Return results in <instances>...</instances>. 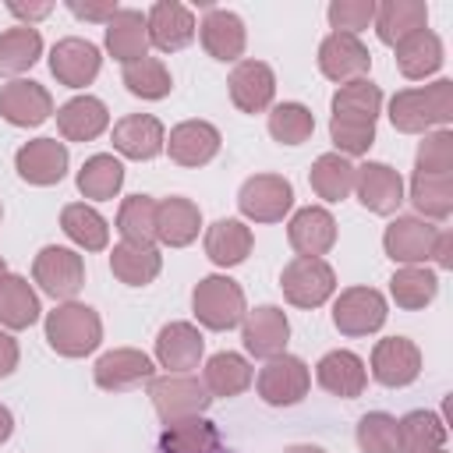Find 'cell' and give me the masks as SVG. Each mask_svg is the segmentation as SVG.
I'll return each instance as SVG.
<instances>
[{"instance_id":"cell-1","label":"cell","mask_w":453,"mask_h":453,"mask_svg":"<svg viewBox=\"0 0 453 453\" xmlns=\"http://www.w3.org/2000/svg\"><path fill=\"white\" fill-rule=\"evenodd\" d=\"M453 120V81L439 78L421 88H400L389 99V124L400 134H428Z\"/></svg>"},{"instance_id":"cell-2","label":"cell","mask_w":453,"mask_h":453,"mask_svg":"<svg viewBox=\"0 0 453 453\" xmlns=\"http://www.w3.org/2000/svg\"><path fill=\"white\" fill-rule=\"evenodd\" d=\"M46 343L60 357H85L103 343V319L81 301H64L46 315Z\"/></svg>"},{"instance_id":"cell-3","label":"cell","mask_w":453,"mask_h":453,"mask_svg":"<svg viewBox=\"0 0 453 453\" xmlns=\"http://www.w3.org/2000/svg\"><path fill=\"white\" fill-rule=\"evenodd\" d=\"M191 311L198 319V326L212 329V333H226L234 326H241L244 319V290L237 280L223 276V273H212V276H202L191 290Z\"/></svg>"},{"instance_id":"cell-4","label":"cell","mask_w":453,"mask_h":453,"mask_svg":"<svg viewBox=\"0 0 453 453\" xmlns=\"http://www.w3.org/2000/svg\"><path fill=\"white\" fill-rule=\"evenodd\" d=\"M149 400L156 407V414L163 418V425L170 421H184V418H202L212 403L205 382L198 375H152L149 379Z\"/></svg>"},{"instance_id":"cell-5","label":"cell","mask_w":453,"mask_h":453,"mask_svg":"<svg viewBox=\"0 0 453 453\" xmlns=\"http://www.w3.org/2000/svg\"><path fill=\"white\" fill-rule=\"evenodd\" d=\"M280 290L294 308H322L336 294V273L326 258H290L280 273Z\"/></svg>"},{"instance_id":"cell-6","label":"cell","mask_w":453,"mask_h":453,"mask_svg":"<svg viewBox=\"0 0 453 453\" xmlns=\"http://www.w3.org/2000/svg\"><path fill=\"white\" fill-rule=\"evenodd\" d=\"M32 280L53 301H74V294L85 287V262L74 248L46 244L32 262Z\"/></svg>"},{"instance_id":"cell-7","label":"cell","mask_w":453,"mask_h":453,"mask_svg":"<svg viewBox=\"0 0 453 453\" xmlns=\"http://www.w3.org/2000/svg\"><path fill=\"white\" fill-rule=\"evenodd\" d=\"M294 205V184L280 173H255L237 191V209L251 223H280Z\"/></svg>"},{"instance_id":"cell-8","label":"cell","mask_w":453,"mask_h":453,"mask_svg":"<svg viewBox=\"0 0 453 453\" xmlns=\"http://www.w3.org/2000/svg\"><path fill=\"white\" fill-rule=\"evenodd\" d=\"M308 386H311V372L294 354L269 357L258 368V379H255V389H258V396L269 407H294V403H301L308 396Z\"/></svg>"},{"instance_id":"cell-9","label":"cell","mask_w":453,"mask_h":453,"mask_svg":"<svg viewBox=\"0 0 453 453\" xmlns=\"http://www.w3.org/2000/svg\"><path fill=\"white\" fill-rule=\"evenodd\" d=\"M386 297L375 287H347L333 301V326L343 336H368L386 326Z\"/></svg>"},{"instance_id":"cell-10","label":"cell","mask_w":453,"mask_h":453,"mask_svg":"<svg viewBox=\"0 0 453 453\" xmlns=\"http://www.w3.org/2000/svg\"><path fill=\"white\" fill-rule=\"evenodd\" d=\"M241 340H244V350L251 357H262V361H269L276 354H287V340H290L287 311L276 308V304H258V308L244 311Z\"/></svg>"},{"instance_id":"cell-11","label":"cell","mask_w":453,"mask_h":453,"mask_svg":"<svg viewBox=\"0 0 453 453\" xmlns=\"http://www.w3.org/2000/svg\"><path fill=\"white\" fill-rule=\"evenodd\" d=\"M319 71H322L329 81L347 85V81L368 78V71H372V53H368V46H365L357 35L329 32V35L319 42Z\"/></svg>"},{"instance_id":"cell-12","label":"cell","mask_w":453,"mask_h":453,"mask_svg":"<svg viewBox=\"0 0 453 453\" xmlns=\"http://www.w3.org/2000/svg\"><path fill=\"white\" fill-rule=\"evenodd\" d=\"M435 237H439L435 223L421 216H396L382 234V248L396 265H425L432 258Z\"/></svg>"},{"instance_id":"cell-13","label":"cell","mask_w":453,"mask_h":453,"mask_svg":"<svg viewBox=\"0 0 453 453\" xmlns=\"http://www.w3.org/2000/svg\"><path fill=\"white\" fill-rule=\"evenodd\" d=\"M421 375V350L407 336H386L372 347V379L379 386L400 389Z\"/></svg>"},{"instance_id":"cell-14","label":"cell","mask_w":453,"mask_h":453,"mask_svg":"<svg viewBox=\"0 0 453 453\" xmlns=\"http://www.w3.org/2000/svg\"><path fill=\"white\" fill-rule=\"evenodd\" d=\"M53 113V96L32 78H11L0 85V117L14 127H39Z\"/></svg>"},{"instance_id":"cell-15","label":"cell","mask_w":453,"mask_h":453,"mask_svg":"<svg viewBox=\"0 0 453 453\" xmlns=\"http://www.w3.org/2000/svg\"><path fill=\"white\" fill-rule=\"evenodd\" d=\"M67 145L57 142V138H32L25 142L18 152H14V170L21 180L35 184V188H50V184H60L64 173H67Z\"/></svg>"},{"instance_id":"cell-16","label":"cell","mask_w":453,"mask_h":453,"mask_svg":"<svg viewBox=\"0 0 453 453\" xmlns=\"http://www.w3.org/2000/svg\"><path fill=\"white\" fill-rule=\"evenodd\" d=\"M99 67H103V53H99V46L88 42V39L67 35V39H60V42L50 50V71H53V78H57L60 85H67V88H85V85H92L96 74H99Z\"/></svg>"},{"instance_id":"cell-17","label":"cell","mask_w":453,"mask_h":453,"mask_svg":"<svg viewBox=\"0 0 453 453\" xmlns=\"http://www.w3.org/2000/svg\"><path fill=\"white\" fill-rule=\"evenodd\" d=\"M354 191H357V202L375 212V216H393L403 202V177L389 166V163H361L357 173H354Z\"/></svg>"},{"instance_id":"cell-18","label":"cell","mask_w":453,"mask_h":453,"mask_svg":"<svg viewBox=\"0 0 453 453\" xmlns=\"http://www.w3.org/2000/svg\"><path fill=\"white\" fill-rule=\"evenodd\" d=\"M226 88L241 113H262V110H273L276 74L265 60H237L226 78Z\"/></svg>"},{"instance_id":"cell-19","label":"cell","mask_w":453,"mask_h":453,"mask_svg":"<svg viewBox=\"0 0 453 453\" xmlns=\"http://www.w3.org/2000/svg\"><path fill=\"white\" fill-rule=\"evenodd\" d=\"M202 354H205V336L191 322H166L156 333V361H159V368H166L173 375L195 372Z\"/></svg>"},{"instance_id":"cell-20","label":"cell","mask_w":453,"mask_h":453,"mask_svg":"<svg viewBox=\"0 0 453 453\" xmlns=\"http://www.w3.org/2000/svg\"><path fill=\"white\" fill-rule=\"evenodd\" d=\"M145 25H149V46H156L159 53H177L198 35L195 14L177 0L152 4L145 14Z\"/></svg>"},{"instance_id":"cell-21","label":"cell","mask_w":453,"mask_h":453,"mask_svg":"<svg viewBox=\"0 0 453 453\" xmlns=\"http://www.w3.org/2000/svg\"><path fill=\"white\" fill-rule=\"evenodd\" d=\"M198 39H202V50L212 60H223V64H237L244 46H248L244 21L226 7H209L205 11V18L198 25Z\"/></svg>"},{"instance_id":"cell-22","label":"cell","mask_w":453,"mask_h":453,"mask_svg":"<svg viewBox=\"0 0 453 453\" xmlns=\"http://www.w3.org/2000/svg\"><path fill=\"white\" fill-rule=\"evenodd\" d=\"M113 149L127 159H156L166 145V127L152 113H127L113 124Z\"/></svg>"},{"instance_id":"cell-23","label":"cell","mask_w":453,"mask_h":453,"mask_svg":"<svg viewBox=\"0 0 453 453\" xmlns=\"http://www.w3.org/2000/svg\"><path fill=\"white\" fill-rule=\"evenodd\" d=\"M219 131L209 124V120H180L177 127H170V134H166V152H170V159L177 163V166H191V170H198V166H205L209 159H216V152H219Z\"/></svg>"},{"instance_id":"cell-24","label":"cell","mask_w":453,"mask_h":453,"mask_svg":"<svg viewBox=\"0 0 453 453\" xmlns=\"http://www.w3.org/2000/svg\"><path fill=\"white\" fill-rule=\"evenodd\" d=\"M287 241L304 258H322L336 244V219L322 205H304L287 223Z\"/></svg>"},{"instance_id":"cell-25","label":"cell","mask_w":453,"mask_h":453,"mask_svg":"<svg viewBox=\"0 0 453 453\" xmlns=\"http://www.w3.org/2000/svg\"><path fill=\"white\" fill-rule=\"evenodd\" d=\"M92 375H96V386H99V389L117 393V389H131V386H138V382H149V379L156 375V365H152V357H149L145 350L113 347V350H106V354L96 361Z\"/></svg>"},{"instance_id":"cell-26","label":"cell","mask_w":453,"mask_h":453,"mask_svg":"<svg viewBox=\"0 0 453 453\" xmlns=\"http://www.w3.org/2000/svg\"><path fill=\"white\" fill-rule=\"evenodd\" d=\"M315 379H319V386H322L329 396L354 400V396H361L365 386H368V368H365V361H361L354 350H329V354L319 357Z\"/></svg>"},{"instance_id":"cell-27","label":"cell","mask_w":453,"mask_h":453,"mask_svg":"<svg viewBox=\"0 0 453 453\" xmlns=\"http://www.w3.org/2000/svg\"><path fill=\"white\" fill-rule=\"evenodd\" d=\"M202 230V209L184 198L170 195L156 202V241L166 248H188Z\"/></svg>"},{"instance_id":"cell-28","label":"cell","mask_w":453,"mask_h":453,"mask_svg":"<svg viewBox=\"0 0 453 453\" xmlns=\"http://www.w3.org/2000/svg\"><path fill=\"white\" fill-rule=\"evenodd\" d=\"M110 127V110L96 96H74L57 110V131L64 142H92Z\"/></svg>"},{"instance_id":"cell-29","label":"cell","mask_w":453,"mask_h":453,"mask_svg":"<svg viewBox=\"0 0 453 453\" xmlns=\"http://www.w3.org/2000/svg\"><path fill=\"white\" fill-rule=\"evenodd\" d=\"M375 35L386 46H396L400 39L428 28V4L425 0H382L375 4Z\"/></svg>"},{"instance_id":"cell-30","label":"cell","mask_w":453,"mask_h":453,"mask_svg":"<svg viewBox=\"0 0 453 453\" xmlns=\"http://www.w3.org/2000/svg\"><path fill=\"white\" fill-rule=\"evenodd\" d=\"M106 50L120 64H134V60L149 57V25H145V14L134 11V7H120L106 21Z\"/></svg>"},{"instance_id":"cell-31","label":"cell","mask_w":453,"mask_h":453,"mask_svg":"<svg viewBox=\"0 0 453 453\" xmlns=\"http://www.w3.org/2000/svg\"><path fill=\"white\" fill-rule=\"evenodd\" d=\"M396 67L403 78L411 81H421V78H432L439 67H442V39L432 32V28H421L407 39H400L396 46Z\"/></svg>"},{"instance_id":"cell-32","label":"cell","mask_w":453,"mask_h":453,"mask_svg":"<svg viewBox=\"0 0 453 453\" xmlns=\"http://www.w3.org/2000/svg\"><path fill=\"white\" fill-rule=\"evenodd\" d=\"M163 269V255L156 244H131L120 241L110 251V273L127 287H149Z\"/></svg>"},{"instance_id":"cell-33","label":"cell","mask_w":453,"mask_h":453,"mask_svg":"<svg viewBox=\"0 0 453 453\" xmlns=\"http://www.w3.org/2000/svg\"><path fill=\"white\" fill-rule=\"evenodd\" d=\"M251 226H244L241 219H216L209 230H205V255L212 265L219 269H234L241 265L248 255H251Z\"/></svg>"},{"instance_id":"cell-34","label":"cell","mask_w":453,"mask_h":453,"mask_svg":"<svg viewBox=\"0 0 453 453\" xmlns=\"http://www.w3.org/2000/svg\"><path fill=\"white\" fill-rule=\"evenodd\" d=\"M39 294L18 273L0 280V329H28L39 319Z\"/></svg>"},{"instance_id":"cell-35","label":"cell","mask_w":453,"mask_h":453,"mask_svg":"<svg viewBox=\"0 0 453 453\" xmlns=\"http://www.w3.org/2000/svg\"><path fill=\"white\" fill-rule=\"evenodd\" d=\"M354 173H357V166H354L347 156H340V152H322V156L311 163V170H308V184H311V191H315L322 202H343V198L354 191Z\"/></svg>"},{"instance_id":"cell-36","label":"cell","mask_w":453,"mask_h":453,"mask_svg":"<svg viewBox=\"0 0 453 453\" xmlns=\"http://www.w3.org/2000/svg\"><path fill=\"white\" fill-rule=\"evenodd\" d=\"M255 372L248 365L244 354H234V350H219L205 361V372H202V382L209 389V396H237L251 386Z\"/></svg>"},{"instance_id":"cell-37","label":"cell","mask_w":453,"mask_h":453,"mask_svg":"<svg viewBox=\"0 0 453 453\" xmlns=\"http://www.w3.org/2000/svg\"><path fill=\"white\" fill-rule=\"evenodd\" d=\"M74 184H78V191H81L85 198H92V202H110V198L124 188V163H120L117 156H110V152H96V156H88V159L81 163Z\"/></svg>"},{"instance_id":"cell-38","label":"cell","mask_w":453,"mask_h":453,"mask_svg":"<svg viewBox=\"0 0 453 453\" xmlns=\"http://www.w3.org/2000/svg\"><path fill=\"white\" fill-rule=\"evenodd\" d=\"M159 453H219V432L205 418L170 421L159 435Z\"/></svg>"},{"instance_id":"cell-39","label":"cell","mask_w":453,"mask_h":453,"mask_svg":"<svg viewBox=\"0 0 453 453\" xmlns=\"http://www.w3.org/2000/svg\"><path fill=\"white\" fill-rule=\"evenodd\" d=\"M439 294V276L425 265H403L389 276V297L396 301V308L403 311H421L435 301Z\"/></svg>"},{"instance_id":"cell-40","label":"cell","mask_w":453,"mask_h":453,"mask_svg":"<svg viewBox=\"0 0 453 453\" xmlns=\"http://www.w3.org/2000/svg\"><path fill=\"white\" fill-rule=\"evenodd\" d=\"M60 230L81 251H103L110 244V223L85 202H71V205L60 209Z\"/></svg>"},{"instance_id":"cell-41","label":"cell","mask_w":453,"mask_h":453,"mask_svg":"<svg viewBox=\"0 0 453 453\" xmlns=\"http://www.w3.org/2000/svg\"><path fill=\"white\" fill-rule=\"evenodd\" d=\"M42 57V35L32 25H14L0 32V78L25 74Z\"/></svg>"},{"instance_id":"cell-42","label":"cell","mask_w":453,"mask_h":453,"mask_svg":"<svg viewBox=\"0 0 453 453\" xmlns=\"http://www.w3.org/2000/svg\"><path fill=\"white\" fill-rule=\"evenodd\" d=\"M411 205L421 219H446L453 212V173H414Z\"/></svg>"},{"instance_id":"cell-43","label":"cell","mask_w":453,"mask_h":453,"mask_svg":"<svg viewBox=\"0 0 453 453\" xmlns=\"http://www.w3.org/2000/svg\"><path fill=\"white\" fill-rule=\"evenodd\" d=\"M333 117H350V120H379L382 110V88L372 78H357L347 85H336L333 92Z\"/></svg>"},{"instance_id":"cell-44","label":"cell","mask_w":453,"mask_h":453,"mask_svg":"<svg viewBox=\"0 0 453 453\" xmlns=\"http://www.w3.org/2000/svg\"><path fill=\"white\" fill-rule=\"evenodd\" d=\"M117 230L131 244H156V198L127 195L117 209Z\"/></svg>"},{"instance_id":"cell-45","label":"cell","mask_w":453,"mask_h":453,"mask_svg":"<svg viewBox=\"0 0 453 453\" xmlns=\"http://www.w3.org/2000/svg\"><path fill=\"white\" fill-rule=\"evenodd\" d=\"M124 85L138 99H166L173 88V78L159 57H142L134 64H124Z\"/></svg>"},{"instance_id":"cell-46","label":"cell","mask_w":453,"mask_h":453,"mask_svg":"<svg viewBox=\"0 0 453 453\" xmlns=\"http://www.w3.org/2000/svg\"><path fill=\"white\" fill-rule=\"evenodd\" d=\"M315 131V117L304 103H276L269 110V134L280 145H304Z\"/></svg>"},{"instance_id":"cell-47","label":"cell","mask_w":453,"mask_h":453,"mask_svg":"<svg viewBox=\"0 0 453 453\" xmlns=\"http://www.w3.org/2000/svg\"><path fill=\"white\" fill-rule=\"evenodd\" d=\"M400 421V446L403 453H414V449H442L446 442V425L439 414L432 411H411Z\"/></svg>"},{"instance_id":"cell-48","label":"cell","mask_w":453,"mask_h":453,"mask_svg":"<svg viewBox=\"0 0 453 453\" xmlns=\"http://www.w3.org/2000/svg\"><path fill=\"white\" fill-rule=\"evenodd\" d=\"M357 449L361 453H403L400 421L386 411H368L357 421Z\"/></svg>"},{"instance_id":"cell-49","label":"cell","mask_w":453,"mask_h":453,"mask_svg":"<svg viewBox=\"0 0 453 453\" xmlns=\"http://www.w3.org/2000/svg\"><path fill=\"white\" fill-rule=\"evenodd\" d=\"M329 142L340 156H365L375 145V124L372 120H350V117H329Z\"/></svg>"},{"instance_id":"cell-50","label":"cell","mask_w":453,"mask_h":453,"mask_svg":"<svg viewBox=\"0 0 453 453\" xmlns=\"http://www.w3.org/2000/svg\"><path fill=\"white\" fill-rule=\"evenodd\" d=\"M414 173H453V131H428L414 156Z\"/></svg>"},{"instance_id":"cell-51","label":"cell","mask_w":453,"mask_h":453,"mask_svg":"<svg viewBox=\"0 0 453 453\" xmlns=\"http://www.w3.org/2000/svg\"><path fill=\"white\" fill-rule=\"evenodd\" d=\"M329 28L343 35H357L375 21V0H333L329 11Z\"/></svg>"},{"instance_id":"cell-52","label":"cell","mask_w":453,"mask_h":453,"mask_svg":"<svg viewBox=\"0 0 453 453\" xmlns=\"http://www.w3.org/2000/svg\"><path fill=\"white\" fill-rule=\"evenodd\" d=\"M67 11L74 14V18H81V21H110L120 7L113 4V0H99V4H81V0H67Z\"/></svg>"},{"instance_id":"cell-53","label":"cell","mask_w":453,"mask_h":453,"mask_svg":"<svg viewBox=\"0 0 453 453\" xmlns=\"http://www.w3.org/2000/svg\"><path fill=\"white\" fill-rule=\"evenodd\" d=\"M18 357H21L18 340H14L7 329H0V375H11V372L18 368Z\"/></svg>"},{"instance_id":"cell-54","label":"cell","mask_w":453,"mask_h":453,"mask_svg":"<svg viewBox=\"0 0 453 453\" xmlns=\"http://www.w3.org/2000/svg\"><path fill=\"white\" fill-rule=\"evenodd\" d=\"M432 262H435L439 269H449V265H453V234H449V230H439V237H435V244H432Z\"/></svg>"},{"instance_id":"cell-55","label":"cell","mask_w":453,"mask_h":453,"mask_svg":"<svg viewBox=\"0 0 453 453\" xmlns=\"http://www.w3.org/2000/svg\"><path fill=\"white\" fill-rule=\"evenodd\" d=\"M7 11H11L14 18H25V21L32 25V21L46 18V14L53 11V4H7Z\"/></svg>"},{"instance_id":"cell-56","label":"cell","mask_w":453,"mask_h":453,"mask_svg":"<svg viewBox=\"0 0 453 453\" xmlns=\"http://www.w3.org/2000/svg\"><path fill=\"white\" fill-rule=\"evenodd\" d=\"M11 432H14V414H11V411L0 403V446L11 439Z\"/></svg>"},{"instance_id":"cell-57","label":"cell","mask_w":453,"mask_h":453,"mask_svg":"<svg viewBox=\"0 0 453 453\" xmlns=\"http://www.w3.org/2000/svg\"><path fill=\"white\" fill-rule=\"evenodd\" d=\"M287 453H326V449L311 446V442H294V446H287Z\"/></svg>"},{"instance_id":"cell-58","label":"cell","mask_w":453,"mask_h":453,"mask_svg":"<svg viewBox=\"0 0 453 453\" xmlns=\"http://www.w3.org/2000/svg\"><path fill=\"white\" fill-rule=\"evenodd\" d=\"M7 276V262H4V255H0V280Z\"/></svg>"},{"instance_id":"cell-59","label":"cell","mask_w":453,"mask_h":453,"mask_svg":"<svg viewBox=\"0 0 453 453\" xmlns=\"http://www.w3.org/2000/svg\"><path fill=\"white\" fill-rule=\"evenodd\" d=\"M414 453H446V449H414Z\"/></svg>"},{"instance_id":"cell-60","label":"cell","mask_w":453,"mask_h":453,"mask_svg":"<svg viewBox=\"0 0 453 453\" xmlns=\"http://www.w3.org/2000/svg\"><path fill=\"white\" fill-rule=\"evenodd\" d=\"M0 219H4V205H0Z\"/></svg>"}]
</instances>
